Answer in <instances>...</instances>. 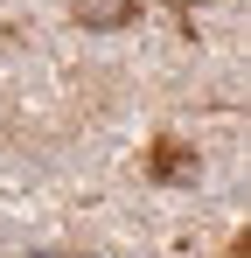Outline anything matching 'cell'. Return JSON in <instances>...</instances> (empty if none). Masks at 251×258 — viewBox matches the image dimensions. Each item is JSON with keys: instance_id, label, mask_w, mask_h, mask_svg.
I'll return each mask as SVG.
<instances>
[{"instance_id": "3957f363", "label": "cell", "mask_w": 251, "mask_h": 258, "mask_svg": "<svg viewBox=\"0 0 251 258\" xmlns=\"http://www.w3.org/2000/svg\"><path fill=\"white\" fill-rule=\"evenodd\" d=\"M35 258H49V251H35Z\"/></svg>"}, {"instance_id": "6da1fadb", "label": "cell", "mask_w": 251, "mask_h": 258, "mask_svg": "<svg viewBox=\"0 0 251 258\" xmlns=\"http://www.w3.org/2000/svg\"><path fill=\"white\" fill-rule=\"evenodd\" d=\"M70 21L77 28H133L140 0H70Z\"/></svg>"}, {"instance_id": "7a4b0ae2", "label": "cell", "mask_w": 251, "mask_h": 258, "mask_svg": "<svg viewBox=\"0 0 251 258\" xmlns=\"http://www.w3.org/2000/svg\"><path fill=\"white\" fill-rule=\"evenodd\" d=\"M161 7H174V14H196V7H209V0H161Z\"/></svg>"}]
</instances>
